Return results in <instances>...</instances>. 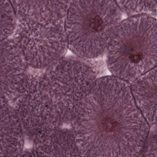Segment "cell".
<instances>
[{"instance_id":"obj_15","label":"cell","mask_w":157,"mask_h":157,"mask_svg":"<svg viewBox=\"0 0 157 157\" xmlns=\"http://www.w3.org/2000/svg\"><path fill=\"white\" fill-rule=\"evenodd\" d=\"M86 62L93 69L97 77L102 75L105 72V64L103 60L101 59H97V58H96L88 59Z\"/></svg>"},{"instance_id":"obj_11","label":"cell","mask_w":157,"mask_h":157,"mask_svg":"<svg viewBox=\"0 0 157 157\" xmlns=\"http://www.w3.org/2000/svg\"><path fill=\"white\" fill-rule=\"evenodd\" d=\"M69 1H13L18 17L66 20Z\"/></svg>"},{"instance_id":"obj_8","label":"cell","mask_w":157,"mask_h":157,"mask_svg":"<svg viewBox=\"0 0 157 157\" xmlns=\"http://www.w3.org/2000/svg\"><path fill=\"white\" fill-rule=\"evenodd\" d=\"M25 136L14 108L9 105L8 101L1 98L0 156L21 155Z\"/></svg>"},{"instance_id":"obj_1","label":"cell","mask_w":157,"mask_h":157,"mask_svg":"<svg viewBox=\"0 0 157 157\" xmlns=\"http://www.w3.org/2000/svg\"><path fill=\"white\" fill-rule=\"evenodd\" d=\"M72 124L84 156H140L150 131L130 84L113 75L97 79Z\"/></svg>"},{"instance_id":"obj_4","label":"cell","mask_w":157,"mask_h":157,"mask_svg":"<svg viewBox=\"0 0 157 157\" xmlns=\"http://www.w3.org/2000/svg\"><path fill=\"white\" fill-rule=\"evenodd\" d=\"M61 123H72L98 78L85 61L62 58L44 74Z\"/></svg>"},{"instance_id":"obj_12","label":"cell","mask_w":157,"mask_h":157,"mask_svg":"<svg viewBox=\"0 0 157 157\" xmlns=\"http://www.w3.org/2000/svg\"><path fill=\"white\" fill-rule=\"evenodd\" d=\"M121 11L129 17L147 15L156 17L157 1H116Z\"/></svg>"},{"instance_id":"obj_9","label":"cell","mask_w":157,"mask_h":157,"mask_svg":"<svg viewBox=\"0 0 157 157\" xmlns=\"http://www.w3.org/2000/svg\"><path fill=\"white\" fill-rule=\"evenodd\" d=\"M134 100L141 113L150 126L156 124V69L131 82L130 85Z\"/></svg>"},{"instance_id":"obj_13","label":"cell","mask_w":157,"mask_h":157,"mask_svg":"<svg viewBox=\"0 0 157 157\" xmlns=\"http://www.w3.org/2000/svg\"><path fill=\"white\" fill-rule=\"evenodd\" d=\"M1 40L9 38L13 33L16 23L17 16L12 1H1Z\"/></svg>"},{"instance_id":"obj_7","label":"cell","mask_w":157,"mask_h":157,"mask_svg":"<svg viewBox=\"0 0 157 157\" xmlns=\"http://www.w3.org/2000/svg\"><path fill=\"white\" fill-rule=\"evenodd\" d=\"M24 56L13 40L8 38L1 43V98L13 99L27 77L28 67Z\"/></svg>"},{"instance_id":"obj_2","label":"cell","mask_w":157,"mask_h":157,"mask_svg":"<svg viewBox=\"0 0 157 157\" xmlns=\"http://www.w3.org/2000/svg\"><path fill=\"white\" fill-rule=\"evenodd\" d=\"M106 51L109 71L113 77L127 82L156 67V18L141 15L121 20Z\"/></svg>"},{"instance_id":"obj_14","label":"cell","mask_w":157,"mask_h":157,"mask_svg":"<svg viewBox=\"0 0 157 157\" xmlns=\"http://www.w3.org/2000/svg\"><path fill=\"white\" fill-rule=\"evenodd\" d=\"M141 154L140 155L145 156H157L156 136L155 133L148 134Z\"/></svg>"},{"instance_id":"obj_5","label":"cell","mask_w":157,"mask_h":157,"mask_svg":"<svg viewBox=\"0 0 157 157\" xmlns=\"http://www.w3.org/2000/svg\"><path fill=\"white\" fill-rule=\"evenodd\" d=\"M64 21L17 17L13 39L30 66L48 68L68 47Z\"/></svg>"},{"instance_id":"obj_6","label":"cell","mask_w":157,"mask_h":157,"mask_svg":"<svg viewBox=\"0 0 157 157\" xmlns=\"http://www.w3.org/2000/svg\"><path fill=\"white\" fill-rule=\"evenodd\" d=\"M13 99L25 135L34 144L61 126L44 75H27Z\"/></svg>"},{"instance_id":"obj_3","label":"cell","mask_w":157,"mask_h":157,"mask_svg":"<svg viewBox=\"0 0 157 157\" xmlns=\"http://www.w3.org/2000/svg\"><path fill=\"white\" fill-rule=\"evenodd\" d=\"M121 20L116 1H71L65 22L69 50L82 58H98L106 51Z\"/></svg>"},{"instance_id":"obj_10","label":"cell","mask_w":157,"mask_h":157,"mask_svg":"<svg viewBox=\"0 0 157 157\" xmlns=\"http://www.w3.org/2000/svg\"><path fill=\"white\" fill-rule=\"evenodd\" d=\"M31 150L23 151L25 156H81L72 130L59 127L44 141L34 144Z\"/></svg>"}]
</instances>
